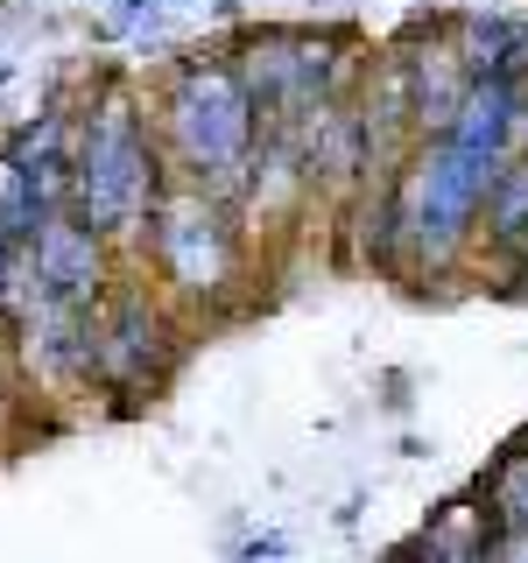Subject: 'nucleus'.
Here are the masks:
<instances>
[{
    "mask_svg": "<svg viewBox=\"0 0 528 563\" xmlns=\"http://www.w3.org/2000/svg\"><path fill=\"white\" fill-rule=\"evenodd\" d=\"M169 190V155L134 85L106 78L70 113V205L99 225L120 254H134L155 198Z\"/></svg>",
    "mask_w": 528,
    "mask_h": 563,
    "instance_id": "1",
    "label": "nucleus"
},
{
    "mask_svg": "<svg viewBox=\"0 0 528 563\" xmlns=\"http://www.w3.org/2000/svg\"><path fill=\"white\" fill-rule=\"evenodd\" d=\"M155 134H163V155L190 184L240 198L246 176H254L261 113L226 57H184L155 92Z\"/></svg>",
    "mask_w": 528,
    "mask_h": 563,
    "instance_id": "2",
    "label": "nucleus"
},
{
    "mask_svg": "<svg viewBox=\"0 0 528 563\" xmlns=\"http://www.w3.org/2000/svg\"><path fill=\"white\" fill-rule=\"evenodd\" d=\"M134 254L155 268L163 296H184V303H211V296L233 289L240 275V225H233V198L205 184H169L155 198L148 225H141Z\"/></svg>",
    "mask_w": 528,
    "mask_h": 563,
    "instance_id": "3",
    "label": "nucleus"
},
{
    "mask_svg": "<svg viewBox=\"0 0 528 563\" xmlns=\"http://www.w3.org/2000/svg\"><path fill=\"white\" fill-rule=\"evenodd\" d=\"M169 366H176V324L163 289L113 275L92 303V387L113 409H141V395H155Z\"/></svg>",
    "mask_w": 528,
    "mask_h": 563,
    "instance_id": "4",
    "label": "nucleus"
},
{
    "mask_svg": "<svg viewBox=\"0 0 528 563\" xmlns=\"http://www.w3.org/2000/svg\"><path fill=\"white\" fill-rule=\"evenodd\" d=\"M113 254L120 246L106 240L70 198L50 205L43 219H35V233H29L35 282H43V296H57V303H99L106 282H113Z\"/></svg>",
    "mask_w": 528,
    "mask_h": 563,
    "instance_id": "5",
    "label": "nucleus"
},
{
    "mask_svg": "<svg viewBox=\"0 0 528 563\" xmlns=\"http://www.w3.org/2000/svg\"><path fill=\"white\" fill-rule=\"evenodd\" d=\"M458 57H465L472 78H528V22L472 14V22L458 29Z\"/></svg>",
    "mask_w": 528,
    "mask_h": 563,
    "instance_id": "6",
    "label": "nucleus"
},
{
    "mask_svg": "<svg viewBox=\"0 0 528 563\" xmlns=\"http://www.w3.org/2000/svg\"><path fill=\"white\" fill-rule=\"evenodd\" d=\"M486 233L501 246L528 240V148L515 155L507 148V163L493 169V190H486Z\"/></svg>",
    "mask_w": 528,
    "mask_h": 563,
    "instance_id": "7",
    "label": "nucleus"
},
{
    "mask_svg": "<svg viewBox=\"0 0 528 563\" xmlns=\"http://www.w3.org/2000/svg\"><path fill=\"white\" fill-rule=\"evenodd\" d=\"M155 8H163V0H106V14H99V35H106V43H128V35H148Z\"/></svg>",
    "mask_w": 528,
    "mask_h": 563,
    "instance_id": "8",
    "label": "nucleus"
},
{
    "mask_svg": "<svg viewBox=\"0 0 528 563\" xmlns=\"http://www.w3.org/2000/svg\"><path fill=\"white\" fill-rule=\"evenodd\" d=\"M289 550V536H254V542H240V556H282Z\"/></svg>",
    "mask_w": 528,
    "mask_h": 563,
    "instance_id": "9",
    "label": "nucleus"
},
{
    "mask_svg": "<svg viewBox=\"0 0 528 563\" xmlns=\"http://www.w3.org/2000/svg\"><path fill=\"white\" fill-rule=\"evenodd\" d=\"M14 246H22V240L0 233V310H8V261H14Z\"/></svg>",
    "mask_w": 528,
    "mask_h": 563,
    "instance_id": "10",
    "label": "nucleus"
},
{
    "mask_svg": "<svg viewBox=\"0 0 528 563\" xmlns=\"http://www.w3.org/2000/svg\"><path fill=\"white\" fill-rule=\"evenodd\" d=\"M0 85H14V64H0Z\"/></svg>",
    "mask_w": 528,
    "mask_h": 563,
    "instance_id": "11",
    "label": "nucleus"
},
{
    "mask_svg": "<svg viewBox=\"0 0 528 563\" xmlns=\"http://www.w3.org/2000/svg\"><path fill=\"white\" fill-rule=\"evenodd\" d=\"M0 374H8V345H0Z\"/></svg>",
    "mask_w": 528,
    "mask_h": 563,
    "instance_id": "12",
    "label": "nucleus"
},
{
    "mask_svg": "<svg viewBox=\"0 0 528 563\" xmlns=\"http://www.w3.org/2000/svg\"><path fill=\"white\" fill-rule=\"evenodd\" d=\"M310 8H324V0H310Z\"/></svg>",
    "mask_w": 528,
    "mask_h": 563,
    "instance_id": "13",
    "label": "nucleus"
}]
</instances>
